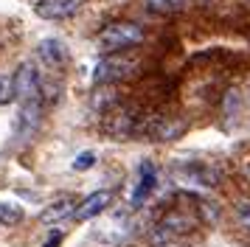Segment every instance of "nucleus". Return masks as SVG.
Segmentation results:
<instances>
[{
	"label": "nucleus",
	"instance_id": "5",
	"mask_svg": "<svg viewBox=\"0 0 250 247\" xmlns=\"http://www.w3.org/2000/svg\"><path fill=\"white\" fill-rule=\"evenodd\" d=\"M191 227V219L186 216L183 211H171V213H166L163 219L158 222V227H155V242L158 245H163V242H171V239H177V236H183L186 230Z\"/></svg>",
	"mask_w": 250,
	"mask_h": 247
},
{
	"label": "nucleus",
	"instance_id": "21",
	"mask_svg": "<svg viewBox=\"0 0 250 247\" xmlns=\"http://www.w3.org/2000/svg\"><path fill=\"white\" fill-rule=\"evenodd\" d=\"M203 3H208V0H203Z\"/></svg>",
	"mask_w": 250,
	"mask_h": 247
},
{
	"label": "nucleus",
	"instance_id": "9",
	"mask_svg": "<svg viewBox=\"0 0 250 247\" xmlns=\"http://www.w3.org/2000/svg\"><path fill=\"white\" fill-rule=\"evenodd\" d=\"M37 56L51 70H59V67L68 62V51H65L62 40H57V37H48V40H42V42L37 45Z\"/></svg>",
	"mask_w": 250,
	"mask_h": 247
},
{
	"label": "nucleus",
	"instance_id": "8",
	"mask_svg": "<svg viewBox=\"0 0 250 247\" xmlns=\"http://www.w3.org/2000/svg\"><path fill=\"white\" fill-rule=\"evenodd\" d=\"M155 183H158L155 163H152V160H144V163L138 166V180H135V188H132V197H129V202H132V205L146 202L149 194L155 191Z\"/></svg>",
	"mask_w": 250,
	"mask_h": 247
},
{
	"label": "nucleus",
	"instance_id": "7",
	"mask_svg": "<svg viewBox=\"0 0 250 247\" xmlns=\"http://www.w3.org/2000/svg\"><path fill=\"white\" fill-rule=\"evenodd\" d=\"M82 3L84 0H40L34 11L42 20H65V17H73L82 9Z\"/></svg>",
	"mask_w": 250,
	"mask_h": 247
},
{
	"label": "nucleus",
	"instance_id": "1",
	"mask_svg": "<svg viewBox=\"0 0 250 247\" xmlns=\"http://www.w3.org/2000/svg\"><path fill=\"white\" fill-rule=\"evenodd\" d=\"M141 42H144V28L135 22H110L99 34V45L107 54H124Z\"/></svg>",
	"mask_w": 250,
	"mask_h": 247
},
{
	"label": "nucleus",
	"instance_id": "3",
	"mask_svg": "<svg viewBox=\"0 0 250 247\" xmlns=\"http://www.w3.org/2000/svg\"><path fill=\"white\" fill-rule=\"evenodd\" d=\"M174 174L180 183L186 185H197V188H214L219 174H216V168H211L208 163H200V160H183L174 166Z\"/></svg>",
	"mask_w": 250,
	"mask_h": 247
},
{
	"label": "nucleus",
	"instance_id": "15",
	"mask_svg": "<svg viewBox=\"0 0 250 247\" xmlns=\"http://www.w3.org/2000/svg\"><path fill=\"white\" fill-rule=\"evenodd\" d=\"M14 99H17V93H14V76H0V107L12 104Z\"/></svg>",
	"mask_w": 250,
	"mask_h": 247
},
{
	"label": "nucleus",
	"instance_id": "6",
	"mask_svg": "<svg viewBox=\"0 0 250 247\" xmlns=\"http://www.w3.org/2000/svg\"><path fill=\"white\" fill-rule=\"evenodd\" d=\"M40 118H42V104L40 101H25L20 112H17V124H14L17 141H28L40 126Z\"/></svg>",
	"mask_w": 250,
	"mask_h": 247
},
{
	"label": "nucleus",
	"instance_id": "11",
	"mask_svg": "<svg viewBox=\"0 0 250 247\" xmlns=\"http://www.w3.org/2000/svg\"><path fill=\"white\" fill-rule=\"evenodd\" d=\"M135 124H138L135 110L132 107H121V110H115L107 118V132L113 138H126V135H135Z\"/></svg>",
	"mask_w": 250,
	"mask_h": 247
},
{
	"label": "nucleus",
	"instance_id": "2",
	"mask_svg": "<svg viewBox=\"0 0 250 247\" xmlns=\"http://www.w3.org/2000/svg\"><path fill=\"white\" fill-rule=\"evenodd\" d=\"M135 56H126V54H110L104 56V59H99V65H96V70H93V82H99V84H104V82H118V79H126L135 73Z\"/></svg>",
	"mask_w": 250,
	"mask_h": 247
},
{
	"label": "nucleus",
	"instance_id": "20",
	"mask_svg": "<svg viewBox=\"0 0 250 247\" xmlns=\"http://www.w3.org/2000/svg\"><path fill=\"white\" fill-rule=\"evenodd\" d=\"M200 208H203L205 219H219V208H216V202H200Z\"/></svg>",
	"mask_w": 250,
	"mask_h": 247
},
{
	"label": "nucleus",
	"instance_id": "12",
	"mask_svg": "<svg viewBox=\"0 0 250 247\" xmlns=\"http://www.w3.org/2000/svg\"><path fill=\"white\" fill-rule=\"evenodd\" d=\"M73 211H76V202L70 200V197H62V200L51 202L45 211L40 213V222L42 225H57V222H62V219L73 216Z\"/></svg>",
	"mask_w": 250,
	"mask_h": 247
},
{
	"label": "nucleus",
	"instance_id": "16",
	"mask_svg": "<svg viewBox=\"0 0 250 247\" xmlns=\"http://www.w3.org/2000/svg\"><path fill=\"white\" fill-rule=\"evenodd\" d=\"M236 112H239V93L236 90H228L225 101H222V115L225 118H236Z\"/></svg>",
	"mask_w": 250,
	"mask_h": 247
},
{
	"label": "nucleus",
	"instance_id": "17",
	"mask_svg": "<svg viewBox=\"0 0 250 247\" xmlns=\"http://www.w3.org/2000/svg\"><path fill=\"white\" fill-rule=\"evenodd\" d=\"M93 166H96V155H93V152H82V155L73 160V168H76V171H84V168H93Z\"/></svg>",
	"mask_w": 250,
	"mask_h": 247
},
{
	"label": "nucleus",
	"instance_id": "14",
	"mask_svg": "<svg viewBox=\"0 0 250 247\" xmlns=\"http://www.w3.org/2000/svg\"><path fill=\"white\" fill-rule=\"evenodd\" d=\"M144 6H146L152 14H171L174 9H180L177 0H144Z\"/></svg>",
	"mask_w": 250,
	"mask_h": 247
},
{
	"label": "nucleus",
	"instance_id": "19",
	"mask_svg": "<svg viewBox=\"0 0 250 247\" xmlns=\"http://www.w3.org/2000/svg\"><path fill=\"white\" fill-rule=\"evenodd\" d=\"M113 101H115L113 90H102V96H96V99H93V104H96V107H107V104H113Z\"/></svg>",
	"mask_w": 250,
	"mask_h": 247
},
{
	"label": "nucleus",
	"instance_id": "13",
	"mask_svg": "<svg viewBox=\"0 0 250 247\" xmlns=\"http://www.w3.org/2000/svg\"><path fill=\"white\" fill-rule=\"evenodd\" d=\"M23 219V208L14 205V202H0V225L9 227V225H17Z\"/></svg>",
	"mask_w": 250,
	"mask_h": 247
},
{
	"label": "nucleus",
	"instance_id": "18",
	"mask_svg": "<svg viewBox=\"0 0 250 247\" xmlns=\"http://www.w3.org/2000/svg\"><path fill=\"white\" fill-rule=\"evenodd\" d=\"M236 222L242 227H250V202H242L236 208Z\"/></svg>",
	"mask_w": 250,
	"mask_h": 247
},
{
	"label": "nucleus",
	"instance_id": "4",
	"mask_svg": "<svg viewBox=\"0 0 250 247\" xmlns=\"http://www.w3.org/2000/svg\"><path fill=\"white\" fill-rule=\"evenodd\" d=\"M40 87H42V76L37 70L34 62H23L14 73V93L23 101H40Z\"/></svg>",
	"mask_w": 250,
	"mask_h": 247
},
{
	"label": "nucleus",
	"instance_id": "10",
	"mask_svg": "<svg viewBox=\"0 0 250 247\" xmlns=\"http://www.w3.org/2000/svg\"><path fill=\"white\" fill-rule=\"evenodd\" d=\"M110 202H113V194H110V191H96V194L84 197V200L76 205L73 216H76L79 222H87V219H93V216H99L102 211H107Z\"/></svg>",
	"mask_w": 250,
	"mask_h": 247
}]
</instances>
